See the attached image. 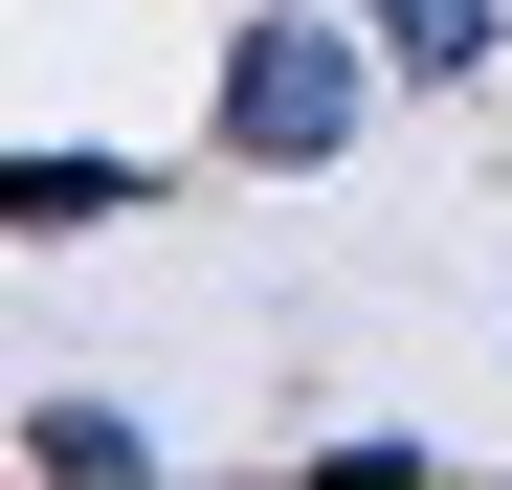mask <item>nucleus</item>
I'll use <instances>...</instances> for the list:
<instances>
[{"label": "nucleus", "mask_w": 512, "mask_h": 490, "mask_svg": "<svg viewBox=\"0 0 512 490\" xmlns=\"http://www.w3.org/2000/svg\"><path fill=\"white\" fill-rule=\"evenodd\" d=\"M223 134H245V156H334V134H357V45L268 23V45H245V90H223Z\"/></svg>", "instance_id": "obj_1"}, {"label": "nucleus", "mask_w": 512, "mask_h": 490, "mask_svg": "<svg viewBox=\"0 0 512 490\" xmlns=\"http://www.w3.org/2000/svg\"><path fill=\"white\" fill-rule=\"evenodd\" d=\"M379 45L401 67H490V0H379Z\"/></svg>", "instance_id": "obj_2"}]
</instances>
